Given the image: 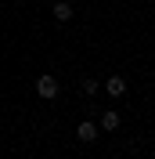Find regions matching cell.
<instances>
[{
	"label": "cell",
	"mask_w": 155,
	"mask_h": 159,
	"mask_svg": "<svg viewBox=\"0 0 155 159\" xmlns=\"http://www.w3.org/2000/svg\"><path fill=\"white\" fill-rule=\"evenodd\" d=\"M105 90L112 94V98H123V94H126V80H123V76H108Z\"/></svg>",
	"instance_id": "cell-2"
},
{
	"label": "cell",
	"mask_w": 155,
	"mask_h": 159,
	"mask_svg": "<svg viewBox=\"0 0 155 159\" xmlns=\"http://www.w3.org/2000/svg\"><path fill=\"white\" fill-rule=\"evenodd\" d=\"M54 18H58V22H69V18H72V4H54Z\"/></svg>",
	"instance_id": "cell-5"
},
{
	"label": "cell",
	"mask_w": 155,
	"mask_h": 159,
	"mask_svg": "<svg viewBox=\"0 0 155 159\" xmlns=\"http://www.w3.org/2000/svg\"><path fill=\"white\" fill-rule=\"evenodd\" d=\"M36 94H40L43 101L58 98V80H54V76H40V80H36Z\"/></svg>",
	"instance_id": "cell-1"
},
{
	"label": "cell",
	"mask_w": 155,
	"mask_h": 159,
	"mask_svg": "<svg viewBox=\"0 0 155 159\" xmlns=\"http://www.w3.org/2000/svg\"><path fill=\"white\" fill-rule=\"evenodd\" d=\"M97 130H119V116H116V112H105L101 123H97Z\"/></svg>",
	"instance_id": "cell-4"
},
{
	"label": "cell",
	"mask_w": 155,
	"mask_h": 159,
	"mask_svg": "<svg viewBox=\"0 0 155 159\" xmlns=\"http://www.w3.org/2000/svg\"><path fill=\"white\" fill-rule=\"evenodd\" d=\"M76 138H79V141H87V145H90V141L97 138V123H79V127H76Z\"/></svg>",
	"instance_id": "cell-3"
}]
</instances>
